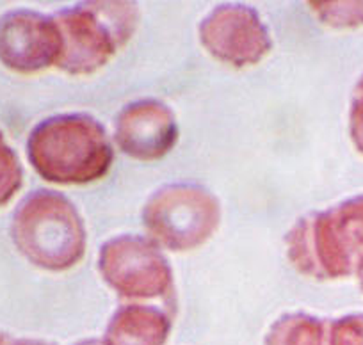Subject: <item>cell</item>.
Here are the masks:
<instances>
[{
  "label": "cell",
  "instance_id": "cell-1",
  "mask_svg": "<svg viewBox=\"0 0 363 345\" xmlns=\"http://www.w3.org/2000/svg\"><path fill=\"white\" fill-rule=\"evenodd\" d=\"M27 157L47 182L80 186L106 176L114 153L106 128L95 118L57 114L33 128Z\"/></svg>",
  "mask_w": 363,
  "mask_h": 345
},
{
  "label": "cell",
  "instance_id": "cell-2",
  "mask_svg": "<svg viewBox=\"0 0 363 345\" xmlns=\"http://www.w3.org/2000/svg\"><path fill=\"white\" fill-rule=\"evenodd\" d=\"M287 256L301 274L340 280L363 258V194L299 219L287 235Z\"/></svg>",
  "mask_w": 363,
  "mask_h": 345
},
{
  "label": "cell",
  "instance_id": "cell-3",
  "mask_svg": "<svg viewBox=\"0 0 363 345\" xmlns=\"http://www.w3.org/2000/svg\"><path fill=\"white\" fill-rule=\"evenodd\" d=\"M16 249L45 271H68L86 253V226L75 205L55 191L30 193L16 207L11 221Z\"/></svg>",
  "mask_w": 363,
  "mask_h": 345
},
{
  "label": "cell",
  "instance_id": "cell-4",
  "mask_svg": "<svg viewBox=\"0 0 363 345\" xmlns=\"http://www.w3.org/2000/svg\"><path fill=\"white\" fill-rule=\"evenodd\" d=\"M52 18L59 34L55 66L69 75H91L130 40L139 13L130 2H86Z\"/></svg>",
  "mask_w": 363,
  "mask_h": 345
},
{
  "label": "cell",
  "instance_id": "cell-5",
  "mask_svg": "<svg viewBox=\"0 0 363 345\" xmlns=\"http://www.w3.org/2000/svg\"><path fill=\"white\" fill-rule=\"evenodd\" d=\"M221 221L219 200L196 183H169L152 194L143 208V225L159 247L193 251L203 246Z\"/></svg>",
  "mask_w": 363,
  "mask_h": 345
},
{
  "label": "cell",
  "instance_id": "cell-6",
  "mask_svg": "<svg viewBox=\"0 0 363 345\" xmlns=\"http://www.w3.org/2000/svg\"><path fill=\"white\" fill-rule=\"evenodd\" d=\"M99 271L118 295L132 301L159 299L173 290V271L150 237L118 235L99 253Z\"/></svg>",
  "mask_w": 363,
  "mask_h": 345
},
{
  "label": "cell",
  "instance_id": "cell-7",
  "mask_svg": "<svg viewBox=\"0 0 363 345\" xmlns=\"http://www.w3.org/2000/svg\"><path fill=\"white\" fill-rule=\"evenodd\" d=\"M205 50L235 68L258 64L271 52L272 40L257 9L244 4H221L200 23Z\"/></svg>",
  "mask_w": 363,
  "mask_h": 345
},
{
  "label": "cell",
  "instance_id": "cell-8",
  "mask_svg": "<svg viewBox=\"0 0 363 345\" xmlns=\"http://www.w3.org/2000/svg\"><path fill=\"white\" fill-rule=\"evenodd\" d=\"M59 34L54 18L30 9L0 16V62L11 72L30 75L57 64Z\"/></svg>",
  "mask_w": 363,
  "mask_h": 345
},
{
  "label": "cell",
  "instance_id": "cell-9",
  "mask_svg": "<svg viewBox=\"0 0 363 345\" xmlns=\"http://www.w3.org/2000/svg\"><path fill=\"white\" fill-rule=\"evenodd\" d=\"M114 139L125 155L141 162H153L167 155L177 145V118L159 100H138L120 111Z\"/></svg>",
  "mask_w": 363,
  "mask_h": 345
},
{
  "label": "cell",
  "instance_id": "cell-10",
  "mask_svg": "<svg viewBox=\"0 0 363 345\" xmlns=\"http://www.w3.org/2000/svg\"><path fill=\"white\" fill-rule=\"evenodd\" d=\"M171 320L157 306L130 302L116 310L106 331L107 345H164Z\"/></svg>",
  "mask_w": 363,
  "mask_h": 345
},
{
  "label": "cell",
  "instance_id": "cell-11",
  "mask_svg": "<svg viewBox=\"0 0 363 345\" xmlns=\"http://www.w3.org/2000/svg\"><path fill=\"white\" fill-rule=\"evenodd\" d=\"M328 322L308 313H289L272 324L265 345H326Z\"/></svg>",
  "mask_w": 363,
  "mask_h": 345
},
{
  "label": "cell",
  "instance_id": "cell-12",
  "mask_svg": "<svg viewBox=\"0 0 363 345\" xmlns=\"http://www.w3.org/2000/svg\"><path fill=\"white\" fill-rule=\"evenodd\" d=\"M313 15L335 29L363 27V2H310Z\"/></svg>",
  "mask_w": 363,
  "mask_h": 345
},
{
  "label": "cell",
  "instance_id": "cell-13",
  "mask_svg": "<svg viewBox=\"0 0 363 345\" xmlns=\"http://www.w3.org/2000/svg\"><path fill=\"white\" fill-rule=\"evenodd\" d=\"M23 182V169L15 149L0 132V208L15 198Z\"/></svg>",
  "mask_w": 363,
  "mask_h": 345
},
{
  "label": "cell",
  "instance_id": "cell-14",
  "mask_svg": "<svg viewBox=\"0 0 363 345\" xmlns=\"http://www.w3.org/2000/svg\"><path fill=\"white\" fill-rule=\"evenodd\" d=\"M326 345H363V313H351L328 322Z\"/></svg>",
  "mask_w": 363,
  "mask_h": 345
},
{
  "label": "cell",
  "instance_id": "cell-15",
  "mask_svg": "<svg viewBox=\"0 0 363 345\" xmlns=\"http://www.w3.org/2000/svg\"><path fill=\"white\" fill-rule=\"evenodd\" d=\"M349 134L354 148L363 153V75L356 82L349 109Z\"/></svg>",
  "mask_w": 363,
  "mask_h": 345
},
{
  "label": "cell",
  "instance_id": "cell-16",
  "mask_svg": "<svg viewBox=\"0 0 363 345\" xmlns=\"http://www.w3.org/2000/svg\"><path fill=\"white\" fill-rule=\"evenodd\" d=\"M8 345H55V344H50V341H43V340H18V341H9Z\"/></svg>",
  "mask_w": 363,
  "mask_h": 345
},
{
  "label": "cell",
  "instance_id": "cell-17",
  "mask_svg": "<svg viewBox=\"0 0 363 345\" xmlns=\"http://www.w3.org/2000/svg\"><path fill=\"white\" fill-rule=\"evenodd\" d=\"M356 276H358L359 288H362V292H363V258H362V260H359L358 267H356Z\"/></svg>",
  "mask_w": 363,
  "mask_h": 345
},
{
  "label": "cell",
  "instance_id": "cell-18",
  "mask_svg": "<svg viewBox=\"0 0 363 345\" xmlns=\"http://www.w3.org/2000/svg\"><path fill=\"white\" fill-rule=\"evenodd\" d=\"M77 345H107V344L104 340H96V338H93V340H84Z\"/></svg>",
  "mask_w": 363,
  "mask_h": 345
},
{
  "label": "cell",
  "instance_id": "cell-19",
  "mask_svg": "<svg viewBox=\"0 0 363 345\" xmlns=\"http://www.w3.org/2000/svg\"><path fill=\"white\" fill-rule=\"evenodd\" d=\"M9 340L4 333H0V345H8Z\"/></svg>",
  "mask_w": 363,
  "mask_h": 345
}]
</instances>
